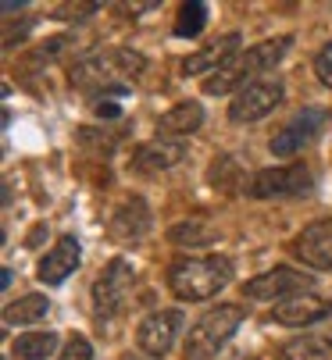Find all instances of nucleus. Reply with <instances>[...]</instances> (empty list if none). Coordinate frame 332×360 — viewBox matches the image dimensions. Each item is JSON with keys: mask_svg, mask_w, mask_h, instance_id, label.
Segmentation results:
<instances>
[{"mask_svg": "<svg viewBox=\"0 0 332 360\" xmlns=\"http://www.w3.org/2000/svg\"><path fill=\"white\" fill-rule=\"evenodd\" d=\"M279 104H283V82L279 79H257V82L243 86L233 96L229 118L233 122H261L264 115H271Z\"/></svg>", "mask_w": 332, "mask_h": 360, "instance_id": "7", "label": "nucleus"}, {"mask_svg": "<svg viewBox=\"0 0 332 360\" xmlns=\"http://www.w3.org/2000/svg\"><path fill=\"white\" fill-rule=\"evenodd\" d=\"M183 158H186V143H183V139L157 136V139H150V143H143V146L136 150L133 168H136L140 175H161V172L176 168Z\"/></svg>", "mask_w": 332, "mask_h": 360, "instance_id": "12", "label": "nucleus"}, {"mask_svg": "<svg viewBox=\"0 0 332 360\" xmlns=\"http://www.w3.org/2000/svg\"><path fill=\"white\" fill-rule=\"evenodd\" d=\"M147 229H150V211H147V203H143L140 196L125 200L122 207H118L115 214H111V221H107V232H111V239H122V243H129V239H140Z\"/></svg>", "mask_w": 332, "mask_h": 360, "instance_id": "16", "label": "nucleus"}, {"mask_svg": "<svg viewBox=\"0 0 332 360\" xmlns=\"http://www.w3.org/2000/svg\"><path fill=\"white\" fill-rule=\"evenodd\" d=\"M58 349V332H29V335H18L11 353L18 360H43Z\"/></svg>", "mask_w": 332, "mask_h": 360, "instance_id": "20", "label": "nucleus"}, {"mask_svg": "<svg viewBox=\"0 0 332 360\" xmlns=\"http://www.w3.org/2000/svg\"><path fill=\"white\" fill-rule=\"evenodd\" d=\"M233 278L229 257H186L168 268V289L179 300H211L218 289H226Z\"/></svg>", "mask_w": 332, "mask_h": 360, "instance_id": "2", "label": "nucleus"}, {"mask_svg": "<svg viewBox=\"0 0 332 360\" xmlns=\"http://www.w3.org/2000/svg\"><path fill=\"white\" fill-rule=\"evenodd\" d=\"M79 243H75V236H61L58 243H54V250H47V257L39 261V268H36V278L43 282V285H61L75 268H79Z\"/></svg>", "mask_w": 332, "mask_h": 360, "instance_id": "14", "label": "nucleus"}, {"mask_svg": "<svg viewBox=\"0 0 332 360\" xmlns=\"http://www.w3.org/2000/svg\"><path fill=\"white\" fill-rule=\"evenodd\" d=\"M321 125H325V111L321 108H304L271 136L268 146H271L275 158H290V153H297L307 143H314V136H321Z\"/></svg>", "mask_w": 332, "mask_h": 360, "instance_id": "8", "label": "nucleus"}, {"mask_svg": "<svg viewBox=\"0 0 332 360\" xmlns=\"http://www.w3.org/2000/svg\"><path fill=\"white\" fill-rule=\"evenodd\" d=\"M183 328V311H157L150 318L140 321L136 328V342L147 356H164L176 346V335Z\"/></svg>", "mask_w": 332, "mask_h": 360, "instance_id": "10", "label": "nucleus"}, {"mask_svg": "<svg viewBox=\"0 0 332 360\" xmlns=\"http://www.w3.org/2000/svg\"><path fill=\"white\" fill-rule=\"evenodd\" d=\"M243 325V307H214V311H207L186 335V360H211L218 356V349L226 346L236 328Z\"/></svg>", "mask_w": 332, "mask_h": 360, "instance_id": "4", "label": "nucleus"}, {"mask_svg": "<svg viewBox=\"0 0 332 360\" xmlns=\"http://www.w3.org/2000/svg\"><path fill=\"white\" fill-rule=\"evenodd\" d=\"M204 25H207V4H204V0H190V4H183V11H179L176 36L193 39V36L204 32Z\"/></svg>", "mask_w": 332, "mask_h": 360, "instance_id": "21", "label": "nucleus"}, {"mask_svg": "<svg viewBox=\"0 0 332 360\" xmlns=\"http://www.w3.org/2000/svg\"><path fill=\"white\" fill-rule=\"evenodd\" d=\"M314 72H318V79L332 89V43H325V46L318 50V58H314Z\"/></svg>", "mask_w": 332, "mask_h": 360, "instance_id": "26", "label": "nucleus"}, {"mask_svg": "<svg viewBox=\"0 0 332 360\" xmlns=\"http://www.w3.org/2000/svg\"><path fill=\"white\" fill-rule=\"evenodd\" d=\"M147 68V61L136 50L115 46V50H100V54L86 58L82 65L72 68V86L86 89V93H122L129 79H136Z\"/></svg>", "mask_w": 332, "mask_h": 360, "instance_id": "1", "label": "nucleus"}, {"mask_svg": "<svg viewBox=\"0 0 332 360\" xmlns=\"http://www.w3.org/2000/svg\"><path fill=\"white\" fill-rule=\"evenodd\" d=\"M314 186L311 172L304 165H286V168H264L247 182V196L254 200H271V196H304Z\"/></svg>", "mask_w": 332, "mask_h": 360, "instance_id": "6", "label": "nucleus"}, {"mask_svg": "<svg viewBox=\"0 0 332 360\" xmlns=\"http://www.w3.org/2000/svg\"><path fill=\"white\" fill-rule=\"evenodd\" d=\"M133 268L129 261H122V257H115L104 271L100 278L93 282V307H97V318L111 321V318H118L125 311V300H129V289H133Z\"/></svg>", "mask_w": 332, "mask_h": 360, "instance_id": "5", "label": "nucleus"}, {"mask_svg": "<svg viewBox=\"0 0 332 360\" xmlns=\"http://www.w3.org/2000/svg\"><path fill=\"white\" fill-rule=\"evenodd\" d=\"M328 314H332V303L321 300V296H311V292L290 296V300H283L271 311V318L279 321V325H311V321H321Z\"/></svg>", "mask_w": 332, "mask_h": 360, "instance_id": "15", "label": "nucleus"}, {"mask_svg": "<svg viewBox=\"0 0 332 360\" xmlns=\"http://www.w3.org/2000/svg\"><path fill=\"white\" fill-rule=\"evenodd\" d=\"M122 360H147V356H140V353H125Z\"/></svg>", "mask_w": 332, "mask_h": 360, "instance_id": "28", "label": "nucleus"}, {"mask_svg": "<svg viewBox=\"0 0 332 360\" xmlns=\"http://www.w3.org/2000/svg\"><path fill=\"white\" fill-rule=\"evenodd\" d=\"M100 4H93V0H82V4H61V8H54V18H86V15H93Z\"/></svg>", "mask_w": 332, "mask_h": 360, "instance_id": "24", "label": "nucleus"}, {"mask_svg": "<svg viewBox=\"0 0 332 360\" xmlns=\"http://www.w3.org/2000/svg\"><path fill=\"white\" fill-rule=\"evenodd\" d=\"M218 232L207 225V221H179L172 229V243L179 246H204V243H214Z\"/></svg>", "mask_w": 332, "mask_h": 360, "instance_id": "22", "label": "nucleus"}, {"mask_svg": "<svg viewBox=\"0 0 332 360\" xmlns=\"http://www.w3.org/2000/svg\"><path fill=\"white\" fill-rule=\"evenodd\" d=\"M200 122H204V111H200V104L186 100V104H176L168 115L161 118V132L168 136V139H183V136L197 132V129H200Z\"/></svg>", "mask_w": 332, "mask_h": 360, "instance_id": "17", "label": "nucleus"}, {"mask_svg": "<svg viewBox=\"0 0 332 360\" xmlns=\"http://www.w3.org/2000/svg\"><path fill=\"white\" fill-rule=\"evenodd\" d=\"M240 46H243V36L240 32H229V36H221L214 43H207L204 50H197V54H190L183 61V72L186 75H214L218 68H226L233 58H240Z\"/></svg>", "mask_w": 332, "mask_h": 360, "instance_id": "13", "label": "nucleus"}, {"mask_svg": "<svg viewBox=\"0 0 332 360\" xmlns=\"http://www.w3.org/2000/svg\"><path fill=\"white\" fill-rule=\"evenodd\" d=\"M61 360H93V349H90V342L82 335H72L68 346L61 349Z\"/></svg>", "mask_w": 332, "mask_h": 360, "instance_id": "25", "label": "nucleus"}, {"mask_svg": "<svg viewBox=\"0 0 332 360\" xmlns=\"http://www.w3.org/2000/svg\"><path fill=\"white\" fill-rule=\"evenodd\" d=\"M307 289H311V278L297 268H275L243 285L250 300H290V296H304Z\"/></svg>", "mask_w": 332, "mask_h": 360, "instance_id": "9", "label": "nucleus"}, {"mask_svg": "<svg viewBox=\"0 0 332 360\" xmlns=\"http://www.w3.org/2000/svg\"><path fill=\"white\" fill-rule=\"evenodd\" d=\"M100 118H115L118 115V104H115V100H97V108H93Z\"/></svg>", "mask_w": 332, "mask_h": 360, "instance_id": "27", "label": "nucleus"}, {"mask_svg": "<svg viewBox=\"0 0 332 360\" xmlns=\"http://www.w3.org/2000/svg\"><path fill=\"white\" fill-rule=\"evenodd\" d=\"M293 46V39L290 36H275V39H264V43H257V46H250V50H243L240 58H233L226 68H218L214 75H207L204 79V89L207 93H229V89H236V86H243L247 79H254V75H261V72H268V68H275L283 58H286V50ZM250 86V82H247Z\"/></svg>", "mask_w": 332, "mask_h": 360, "instance_id": "3", "label": "nucleus"}, {"mask_svg": "<svg viewBox=\"0 0 332 360\" xmlns=\"http://www.w3.org/2000/svg\"><path fill=\"white\" fill-rule=\"evenodd\" d=\"M283 360H332V339L328 335H300L283 346Z\"/></svg>", "mask_w": 332, "mask_h": 360, "instance_id": "18", "label": "nucleus"}, {"mask_svg": "<svg viewBox=\"0 0 332 360\" xmlns=\"http://www.w3.org/2000/svg\"><path fill=\"white\" fill-rule=\"evenodd\" d=\"M233 175H236L233 158H221V161H214V168H211V182H214V186L229 189V186H233Z\"/></svg>", "mask_w": 332, "mask_h": 360, "instance_id": "23", "label": "nucleus"}, {"mask_svg": "<svg viewBox=\"0 0 332 360\" xmlns=\"http://www.w3.org/2000/svg\"><path fill=\"white\" fill-rule=\"evenodd\" d=\"M47 311H50V300L39 292H29V296H18L15 303H8L4 321L8 325H32V321L47 318Z\"/></svg>", "mask_w": 332, "mask_h": 360, "instance_id": "19", "label": "nucleus"}, {"mask_svg": "<svg viewBox=\"0 0 332 360\" xmlns=\"http://www.w3.org/2000/svg\"><path fill=\"white\" fill-rule=\"evenodd\" d=\"M290 250H293V257H300L307 268H332V218L314 221L304 232H297Z\"/></svg>", "mask_w": 332, "mask_h": 360, "instance_id": "11", "label": "nucleus"}]
</instances>
